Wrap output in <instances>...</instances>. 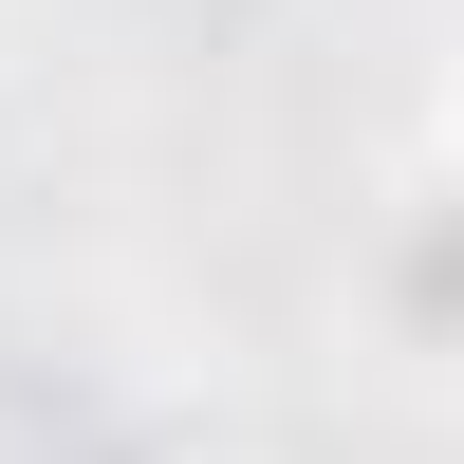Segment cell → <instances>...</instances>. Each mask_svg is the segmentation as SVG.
I'll list each match as a JSON object with an SVG mask.
<instances>
[{"label":"cell","mask_w":464,"mask_h":464,"mask_svg":"<svg viewBox=\"0 0 464 464\" xmlns=\"http://www.w3.org/2000/svg\"><path fill=\"white\" fill-rule=\"evenodd\" d=\"M446 168H464V56H446Z\"/></svg>","instance_id":"1"}]
</instances>
